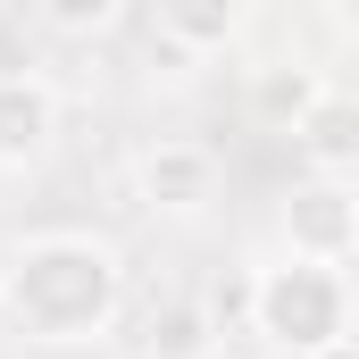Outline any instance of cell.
<instances>
[{"mask_svg": "<svg viewBox=\"0 0 359 359\" xmlns=\"http://www.w3.org/2000/svg\"><path fill=\"white\" fill-rule=\"evenodd\" d=\"M0 309L25 343H100L126 309V259L100 234H34L0 259Z\"/></svg>", "mask_w": 359, "mask_h": 359, "instance_id": "6da1fadb", "label": "cell"}, {"mask_svg": "<svg viewBox=\"0 0 359 359\" xmlns=\"http://www.w3.org/2000/svg\"><path fill=\"white\" fill-rule=\"evenodd\" d=\"M251 334L284 359H318L351 343V276L318 259H276L251 276Z\"/></svg>", "mask_w": 359, "mask_h": 359, "instance_id": "7a4b0ae2", "label": "cell"}, {"mask_svg": "<svg viewBox=\"0 0 359 359\" xmlns=\"http://www.w3.org/2000/svg\"><path fill=\"white\" fill-rule=\"evenodd\" d=\"M359 251V192L351 184H292L284 192V259H318V268H343Z\"/></svg>", "mask_w": 359, "mask_h": 359, "instance_id": "3957f363", "label": "cell"}, {"mask_svg": "<svg viewBox=\"0 0 359 359\" xmlns=\"http://www.w3.org/2000/svg\"><path fill=\"white\" fill-rule=\"evenodd\" d=\"M134 192H142V209H168V217H192L209 192H217V151L209 142H151L142 151V168H134Z\"/></svg>", "mask_w": 359, "mask_h": 359, "instance_id": "277c9868", "label": "cell"}, {"mask_svg": "<svg viewBox=\"0 0 359 359\" xmlns=\"http://www.w3.org/2000/svg\"><path fill=\"white\" fill-rule=\"evenodd\" d=\"M50 142H59V92L34 67H8L0 76V168H34L50 159Z\"/></svg>", "mask_w": 359, "mask_h": 359, "instance_id": "5b68a950", "label": "cell"}, {"mask_svg": "<svg viewBox=\"0 0 359 359\" xmlns=\"http://www.w3.org/2000/svg\"><path fill=\"white\" fill-rule=\"evenodd\" d=\"M292 151L309 159L318 184H351L359 176V92H326V100L292 126Z\"/></svg>", "mask_w": 359, "mask_h": 359, "instance_id": "8992f818", "label": "cell"}, {"mask_svg": "<svg viewBox=\"0 0 359 359\" xmlns=\"http://www.w3.org/2000/svg\"><path fill=\"white\" fill-rule=\"evenodd\" d=\"M243 0H159V42L176 59H201V50H226L243 42Z\"/></svg>", "mask_w": 359, "mask_h": 359, "instance_id": "52a82bcc", "label": "cell"}, {"mask_svg": "<svg viewBox=\"0 0 359 359\" xmlns=\"http://www.w3.org/2000/svg\"><path fill=\"white\" fill-rule=\"evenodd\" d=\"M326 100V84H318V67H301V59H284V67H259V84H251V109L268 117V126H301L309 109Z\"/></svg>", "mask_w": 359, "mask_h": 359, "instance_id": "ba28073f", "label": "cell"}, {"mask_svg": "<svg viewBox=\"0 0 359 359\" xmlns=\"http://www.w3.org/2000/svg\"><path fill=\"white\" fill-rule=\"evenodd\" d=\"M209 309H192V301H176V309H159L151 318V359H209Z\"/></svg>", "mask_w": 359, "mask_h": 359, "instance_id": "9c48e42d", "label": "cell"}, {"mask_svg": "<svg viewBox=\"0 0 359 359\" xmlns=\"http://www.w3.org/2000/svg\"><path fill=\"white\" fill-rule=\"evenodd\" d=\"M117 17H126L117 0H42V25L50 34H109Z\"/></svg>", "mask_w": 359, "mask_h": 359, "instance_id": "30bf717a", "label": "cell"}, {"mask_svg": "<svg viewBox=\"0 0 359 359\" xmlns=\"http://www.w3.org/2000/svg\"><path fill=\"white\" fill-rule=\"evenodd\" d=\"M234 318H243V326H251V276H234V284H217V292H209V326H217V334H226V326H234Z\"/></svg>", "mask_w": 359, "mask_h": 359, "instance_id": "8fae6325", "label": "cell"}, {"mask_svg": "<svg viewBox=\"0 0 359 359\" xmlns=\"http://www.w3.org/2000/svg\"><path fill=\"white\" fill-rule=\"evenodd\" d=\"M318 359H359V334H351V343H334V351H318Z\"/></svg>", "mask_w": 359, "mask_h": 359, "instance_id": "7c38bea8", "label": "cell"}]
</instances>
